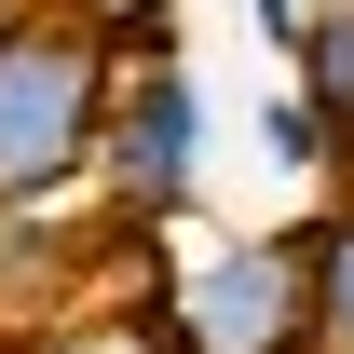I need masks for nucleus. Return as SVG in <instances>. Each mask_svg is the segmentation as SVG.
I'll return each instance as SVG.
<instances>
[{
	"instance_id": "1",
	"label": "nucleus",
	"mask_w": 354,
	"mask_h": 354,
	"mask_svg": "<svg viewBox=\"0 0 354 354\" xmlns=\"http://www.w3.org/2000/svg\"><path fill=\"white\" fill-rule=\"evenodd\" d=\"M109 28L95 14H0V205H41L109 136Z\"/></svg>"
},
{
	"instance_id": "3",
	"label": "nucleus",
	"mask_w": 354,
	"mask_h": 354,
	"mask_svg": "<svg viewBox=\"0 0 354 354\" xmlns=\"http://www.w3.org/2000/svg\"><path fill=\"white\" fill-rule=\"evenodd\" d=\"M95 177H109V218H123V232H164L177 205L205 191V82H191V55H164V41L123 55Z\"/></svg>"
},
{
	"instance_id": "6",
	"label": "nucleus",
	"mask_w": 354,
	"mask_h": 354,
	"mask_svg": "<svg viewBox=\"0 0 354 354\" xmlns=\"http://www.w3.org/2000/svg\"><path fill=\"white\" fill-rule=\"evenodd\" d=\"M259 150H272L286 177H327V164H341V123L313 109V82H272V109H259Z\"/></svg>"
},
{
	"instance_id": "5",
	"label": "nucleus",
	"mask_w": 354,
	"mask_h": 354,
	"mask_svg": "<svg viewBox=\"0 0 354 354\" xmlns=\"http://www.w3.org/2000/svg\"><path fill=\"white\" fill-rule=\"evenodd\" d=\"M313 354H354V205L313 218Z\"/></svg>"
},
{
	"instance_id": "7",
	"label": "nucleus",
	"mask_w": 354,
	"mask_h": 354,
	"mask_svg": "<svg viewBox=\"0 0 354 354\" xmlns=\"http://www.w3.org/2000/svg\"><path fill=\"white\" fill-rule=\"evenodd\" d=\"M55 354H95V341H55Z\"/></svg>"
},
{
	"instance_id": "2",
	"label": "nucleus",
	"mask_w": 354,
	"mask_h": 354,
	"mask_svg": "<svg viewBox=\"0 0 354 354\" xmlns=\"http://www.w3.org/2000/svg\"><path fill=\"white\" fill-rule=\"evenodd\" d=\"M150 354H313V232H245L150 286Z\"/></svg>"
},
{
	"instance_id": "4",
	"label": "nucleus",
	"mask_w": 354,
	"mask_h": 354,
	"mask_svg": "<svg viewBox=\"0 0 354 354\" xmlns=\"http://www.w3.org/2000/svg\"><path fill=\"white\" fill-rule=\"evenodd\" d=\"M300 82H313V109L341 123V150H354V0H313V28H300Z\"/></svg>"
}]
</instances>
